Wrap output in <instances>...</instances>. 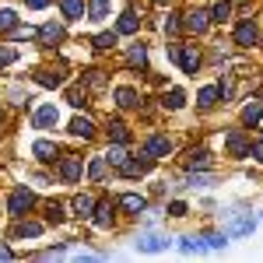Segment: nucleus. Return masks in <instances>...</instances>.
I'll return each mask as SVG.
<instances>
[{"label":"nucleus","mask_w":263,"mask_h":263,"mask_svg":"<svg viewBox=\"0 0 263 263\" xmlns=\"http://www.w3.org/2000/svg\"><path fill=\"white\" fill-rule=\"evenodd\" d=\"M182 25H186L190 32H197V35H203V32L211 28V14H207V11H190Z\"/></svg>","instance_id":"6e6552de"},{"label":"nucleus","mask_w":263,"mask_h":263,"mask_svg":"<svg viewBox=\"0 0 263 263\" xmlns=\"http://www.w3.org/2000/svg\"><path fill=\"white\" fill-rule=\"evenodd\" d=\"M155 4H168V0H155Z\"/></svg>","instance_id":"c03bdc74"},{"label":"nucleus","mask_w":263,"mask_h":263,"mask_svg":"<svg viewBox=\"0 0 263 263\" xmlns=\"http://www.w3.org/2000/svg\"><path fill=\"white\" fill-rule=\"evenodd\" d=\"M39 39L46 42V46H53V42H60V39H63V28H60V25H57V21H49V25H42Z\"/></svg>","instance_id":"a211bd4d"},{"label":"nucleus","mask_w":263,"mask_h":263,"mask_svg":"<svg viewBox=\"0 0 263 263\" xmlns=\"http://www.w3.org/2000/svg\"><path fill=\"white\" fill-rule=\"evenodd\" d=\"M74 211H78V218H91V214H95V200H91L88 193H78V197H74Z\"/></svg>","instance_id":"4468645a"},{"label":"nucleus","mask_w":263,"mask_h":263,"mask_svg":"<svg viewBox=\"0 0 263 263\" xmlns=\"http://www.w3.org/2000/svg\"><path fill=\"white\" fill-rule=\"evenodd\" d=\"M144 151H147L151 158H165V155L172 151V141H168V137H162V134H155L151 141L144 144Z\"/></svg>","instance_id":"1a4fd4ad"},{"label":"nucleus","mask_w":263,"mask_h":263,"mask_svg":"<svg viewBox=\"0 0 263 263\" xmlns=\"http://www.w3.org/2000/svg\"><path fill=\"white\" fill-rule=\"evenodd\" d=\"M67 102H70L74 109H84V105H88V91H81V88H70V91H67Z\"/></svg>","instance_id":"2f4dec72"},{"label":"nucleus","mask_w":263,"mask_h":263,"mask_svg":"<svg viewBox=\"0 0 263 263\" xmlns=\"http://www.w3.org/2000/svg\"><path fill=\"white\" fill-rule=\"evenodd\" d=\"M63 78H67L63 70H39V74H35V81H39L42 88H57V84H63Z\"/></svg>","instance_id":"2eb2a0df"},{"label":"nucleus","mask_w":263,"mask_h":263,"mask_svg":"<svg viewBox=\"0 0 263 263\" xmlns=\"http://www.w3.org/2000/svg\"><path fill=\"white\" fill-rule=\"evenodd\" d=\"M218 99H221V95H218V84H207V88H200V95H197V105H200V109H214Z\"/></svg>","instance_id":"f8f14e48"},{"label":"nucleus","mask_w":263,"mask_h":263,"mask_svg":"<svg viewBox=\"0 0 263 263\" xmlns=\"http://www.w3.org/2000/svg\"><path fill=\"white\" fill-rule=\"evenodd\" d=\"M116 46V32H102V35H95V49H112Z\"/></svg>","instance_id":"c9c22d12"},{"label":"nucleus","mask_w":263,"mask_h":263,"mask_svg":"<svg viewBox=\"0 0 263 263\" xmlns=\"http://www.w3.org/2000/svg\"><path fill=\"white\" fill-rule=\"evenodd\" d=\"M116 102H120V109H134L137 105V91L134 88H116Z\"/></svg>","instance_id":"b1692460"},{"label":"nucleus","mask_w":263,"mask_h":263,"mask_svg":"<svg viewBox=\"0 0 263 263\" xmlns=\"http://www.w3.org/2000/svg\"><path fill=\"white\" fill-rule=\"evenodd\" d=\"M120 207H123V211H130V214H141L144 207H147V200L137 197V193H126V197H120Z\"/></svg>","instance_id":"dca6fc26"},{"label":"nucleus","mask_w":263,"mask_h":263,"mask_svg":"<svg viewBox=\"0 0 263 263\" xmlns=\"http://www.w3.org/2000/svg\"><path fill=\"white\" fill-rule=\"evenodd\" d=\"M235 42H239L242 49H253V46L260 42V32H256V25H253V21H242V25L235 28Z\"/></svg>","instance_id":"39448f33"},{"label":"nucleus","mask_w":263,"mask_h":263,"mask_svg":"<svg viewBox=\"0 0 263 263\" xmlns=\"http://www.w3.org/2000/svg\"><path fill=\"white\" fill-rule=\"evenodd\" d=\"M70 134H74V137H84V141H88V137H95V123L88 120V116H78V120L70 123Z\"/></svg>","instance_id":"9b49d317"},{"label":"nucleus","mask_w":263,"mask_h":263,"mask_svg":"<svg viewBox=\"0 0 263 263\" xmlns=\"http://www.w3.org/2000/svg\"><path fill=\"white\" fill-rule=\"evenodd\" d=\"M57 120H60V109H57V105H39V109H35V126H39V130L57 126Z\"/></svg>","instance_id":"0eeeda50"},{"label":"nucleus","mask_w":263,"mask_h":263,"mask_svg":"<svg viewBox=\"0 0 263 263\" xmlns=\"http://www.w3.org/2000/svg\"><path fill=\"white\" fill-rule=\"evenodd\" d=\"M105 162H109V165H116V168H120V165L126 162V151H123V144H116V147H109V155H105Z\"/></svg>","instance_id":"f704fd0d"},{"label":"nucleus","mask_w":263,"mask_h":263,"mask_svg":"<svg viewBox=\"0 0 263 263\" xmlns=\"http://www.w3.org/2000/svg\"><path fill=\"white\" fill-rule=\"evenodd\" d=\"M211 165V151L207 147H197V151H190V158H186V168H207Z\"/></svg>","instance_id":"ddd939ff"},{"label":"nucleus","mask_w":263,"mask_h":263,"mask_svg":"<svg viewBox=\"0 0 263 263\" xmlns=\"http://www.w3.org/2000/svg\"><path fill=\"white\" fill-rule=\"evenodd\" d=\"M109 141H116V144H130V130H126L120 120H109Z\"/></svg>","instance_id":"6ab92c4d"},{"label":"nucleus","mask_w":263,"mask_h":263,"mask_svg":"<svg viewBox=\"0 0 263 263\" xmlns=\"http://www.w3.org/2000/svg\"><path fill=\"white\" fill-rule=\"evenodd\" d=\"M179 249H182V253H197L200 242H197V239H179Z\"/></svg>","instance_id":"ea45409f"},{"label":"nucleus","mask_w":263,"mask_h":263,"mask_svg":"<svg viewBox=\"0 0 263 263\" xmlns=\"http://www.w3.org/2000/svg\"><path fill=\"white\" fill-rule=\"evenodd\" d=\"M63 14L70 21H81L84 18V7H81V0H63Z\"/></svg>","instance_id":"393cba45"},{"label":"nucleus","mask_w":263,"mask_h":263,"mask_svg":"<svg viewBox=\"0 0 263 263\" xmlns=\"http://www.w3.org/2000/svg\"><path fill=\"white\" fill-rule=\"evenodd\" d=\"M137 25H141L137 14H134V11H126V14H120V25H116V28H120L123 35H134V32H137Z\"/></svg>","instance_id":"4be33fe9"},{"label":"nucleus","mask_w":263,"mask_h":263,"mask_svg":"<svg viewBox=\"0 0 263 263\" xmlns=\"http://www.w3.org/2000/svg\"><path fill=\"white\" fill-rule=\"evenodd\" d=\"M32 155L42 158V162H57V144L53 141H35L32 144Z\"/></svg>","instance_id":"9d476101"},{"label":"nucleus","mask_w":263,"mask_h":263,"mask_svg":"<svg viewBox=\"0 0 263 263\" xmlns=\"http://www.w3.org/2000/svg\"><path fill=\"white\" fill-rule=\"evenodd\" d=\"M207 246H211V249H224V246H228V235H211Z\"/></svg>","instance_id":"a19ab883"},{"label":"nucleus","mask_w":263,"mask_h":263,"mask_svg":"<svg viewBox=\"0 0 263 263\" xmlns=\"http://www.w3.org/2000/svg\"><path fill=\"white\" fill-rule=\"evenodd\" d=\"M260 120H263V109H260V102H249V105L242 109V123H246V126H256Z\"/></svg>","instance_id":"412c9836"},{"label":"nucleus","mask_w":263,"mask_h":263,"mask_svg":"<svg viewBox=\"0 0 263 263\" xmlns=\"http://www.w3.org/2000/svg\"><path fill=\"white\" fill-rule=\"evenodd\" d=\"M81 81L88 84V88H95V91H99V88H105V74H102V70H88Z\"/></svg>","instance_id":"473e14b6"},{"label":"nucleus","mask_w":263,"mask_h":263,"mask_svg":"<svg viewBox=\"0 0 263 263\" xmlns=\"http://www.w3.org/2000/svg\"><path fill=\"white\" fill-rule=\"evenodd\" d=\"M168 214H172V218H182V214H186V203H182V200H176L172 207H168Z\"/></svg>","instance_id":"79ce46f5"},{"label":"nucleus","mask_w":263,"mask_h":263,"mask_svg":"<svg viewBox=\"0 0 263 263\" xmlns=\"http://www.w3.org/2000/svg\"><path fill=\"white\" fill-rule=\"evenodd\" d=\"M88 14H91V21H102L105 14H109V0H91V7H88Z\"/></svg>","instance_id":"7c9ffc66"},{"label":"nucleus","mask_w":263,"mask_h":263,"mask_svg":"<svg viewBox=\"0 0 263 263\" xmlns=\"http://www.w3.org/2000/svg\"><path fill=\"white\" fill-rule=\"evenodd\" d=\"M84 172V162L78 158V155H67V158H60V179L63 182H78Z\"/></svg>","instance_id":"f03ea898"},{"label":"nucleus","mask_w":263,"mask_h":263,"mask_svg":"<svg viewBox=\"0 0 263 263\" xmlns=\"http://www.w3.org/2000/svg\"><path fill=\"white\" fill-rule=\"evenodd\" d=\"M46 218H49V221H63V218H67V214H63V203L60 200H49V203H46Z\"/></svg>","instance_id":"72a5a7b5"},{"label":"nucleus","mask_w":263,"mask_h":263,"mask_svg":"<svg viewBox=\"0 0 263 263\" xmlns=\"http://www.w3.org/2000/svg\"><path fill=\"white\" fill-rule=\"evenodd\" d=\"M144 249V253H158V249H165V246H168V239H162V235H155V232H151V235H141V242H137Z\"/></svg>","instance_id":"f3484780"},{"label":"nucleus","mask_w":263,"mask_h":263,"mask_svg":"<svg viewBox=\"0 0 263 263\" xmlns=\"http://www.w3.org/2000/svg\"><path fill=\"white\" fill-rule=\"evenodd\" d=\"M39 232H42V224H39V221H21L14 235H21V239H35Z\"/></svg>","instance_id":"cd10ccee"},{"label":"nucleus","mask_w":263,"mask_h":263,"mask_svg":"<svg viewBox=\"0 0 263 263\" xmlns=\"http://www.w3.org/2000/svg\"><path fill=\"white\" fill-rule=\"evenodd\" d=\"M224 147H228V155H232V158H246V155H249V144H246L242 130H232V134L224 137Z\"/></svg>","instance_id":"20e7f679"},{"label":"nucleus","mask_w":263,"mask_h":263,"mask_svg":"<svg viewBox=\"0 0 263 263\" xmlns=\"http://www.w3.org/2000/svg\"><path fill=\"white\" fill-rule=\"evenodd\" d=\"M14 60H18V53L11 46H0V67H7V63H14Z\"/></svg>","instance_id":"58836bf2"},{"label":"nucleus","mask_w":263,"mask_h":263,"mask_svg":"<svg viewBox=\"0 0 263 263\" xmlns=\"http://www.w3.org/2000/svg\"><path fill=\"white\" fill-rule=\"evenodd\" d=\"M151 165H155V158L147 151H141L134 162H123L120 168H123V176H144V172H151Z\"/></svg>","instance_id":"7ed1b4c3"},{"label":"nucleus","mask_w":263,"mask_h":263,"mask_svg":"<svg viewBox=\"0 0 263 263\" xmlns=\"http://www.w3.org/2000/svg\"><path fill=\"white\" fill-rule=\"evenodd\" d=\"M14 25H18V14L11 7H0V32H11Z\"/></svg>","instance_id":"c756f323"},{"label":"nucleus","mask_w":263,"mask_h":263,"mask_svg":"<svg viewBox=\"0 0 263 263\" xmlns=\"http://www.w3.org/2000/svg\"><path fill=\"white\" fill-rule=\"evenodd\" d=\"M28 7L32 11H42V7H49V0H28Z\"/></svg>","instance_id":"37998d69"},{"label":"nucleus","mask_w":263,"mask_h":263,"mask_svg":"<svg viewBox=\"0 0 263 263\" xmlns=\"http://www.w3.org/2000/svg\"><path fill=\"white\" fill-rule=\"evenodd\" d=\"M249 232H253V218H239V221L232 224V228H228L224 235L232 239V235H249Z\"/></svg>","instance_id":"bb28decb"},{"label":"nucleus","mask_w":263,"mask_h":263,"mask_svg":"<svg viewBox=\"0 0 263 263\" xmlns=\"http://www.w3.org/2000/svg\"><path fill=\"white\" fill-rule=\"evenodd\" d=\"M182 102H186V95H182L179 88H172V91H165L162 105H165V109H182Z\"/></svg>","instance_id":"a878e982"},{"label":"nucleus","mask_w":263,"mask_h":263,"mask_svg":"<svg viewBox=\"0 0 263 263\" xmlns=\"http://www.w3.org/2000/svg\"><path fill=\"white\" fill-rule=\"evenodd\" d=\"M88 176H91V179L99 182V179H102V176H105V162H102V158H95V162L88 165Z\"/></svg>","instance_id":"4c0bfd02"},{"label":"nucleus","mask_w":263,"mask_h":263,"mask_svg":"<svg viewBox=\"0 0 263 263\" xmlns=\"http://www.w3.org/2000/svg\"><path fill=\"white\" fill-rule=\"evenodd\" d=\"M232 18V4H228V0H221V4H214V11H211V21H228Z\"/></svg>","instance_id":"c85d7f7f"},{"label":"nucleus","mask_w":263,"mask_h":263,"mask_svg":"<svg viewBox=\"0 0 263 263\" xmlns=\"http://www.w3.org/2000/svg\"><path fill=\"white\" fill-rule=\"evenodd\" d=\"M32 203H35L32 190H25V186H21V190H14V193H11V200H7V211H11V218H21V214H25Z\"/></svg>","instance_id":"f257e3e1"},{"label":"nucleus","mask_w":263,"mask_h":263,"mask_svg":"<svg viewBox=\"0 0 263 263\" xmlns=\"http://www.w3.org/2000/svg\"><path fill=\"white\" fill-rule=\"evenodd\" d=\"M179 28H182L179 14H168V18H165V35H179Z\"/></svg>","instance_id":"e433bc0d"},{"label":"nucleus","mask_w":263,"mask_h":263,"mask_svg":"<svg viewBox=\"0 0 263 263\" xmlns=\"http://www.w3.org/2000/svg\"><path fill=\"white\" fill-rule=\"evenodd\" d=\"M179 67L186 74H197V67H200V49H197V46H182L179 49Z\"/></svg>","instance_id":"423d86ee"},{"label":"nucleus","mask_w":263,"mask_h":263,"mask_svg":"<svg viewBox=\"0 0 263 263\" xmlns=\"http://www.w3.org/2000/svg\"><path fill=\"white\" fill-rule=\"evenodd\" d=\"M95 224H99V228H109V224H112V203L109 200H102L99 207H95Z\"/></svg>","instance_id":"aec40b11"},{"label":"nucleus","mask_w":263,"mask_h":263,"mask_svg":"<svg viewBox=\"0 0 263 263\" xmlns=\"http://www.w3.org/2000/svg\"><path fill=\"white\" fill-rule=\"evenodd\" d=\"M126 60H130V67H147V49H144L141 42H137V46H130Z\"/></svg>","instance_id":"5701e85b"}]
</instances>
